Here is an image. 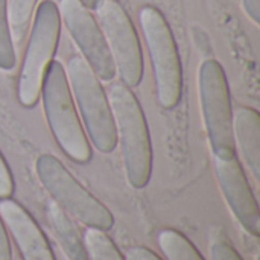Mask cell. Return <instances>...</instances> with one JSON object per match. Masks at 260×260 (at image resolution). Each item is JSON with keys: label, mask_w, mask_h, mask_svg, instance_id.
<instances>
[{"label": "cell", "mask_w": 260, "mask_h": 260, "mask_svg": "<svg viewBox=\"0 0 260 260\" xmlns=\"http://www.w3.org/2000/svg\"><path fill=\"white\" fill-rule=\"evenodd\" d=\"M37 5L38 0H8L9 24L18 41L24 37Z\"/></svg>", "instance_id": "e0dca14e"}, {"label": "cell", "mask_w": 260, "mask_h": 260, "mask_svg": "<svg viewBox=\"0 0 260 260\" xmlns=\"http://www.w3.org/2000/svg\"><path fill=\"white\" fill-rule=\"evenodd\" d=\"M81 2H82V3H84V5H85L87 8H88V9H93V8L96 6V3H98L99 0H81Z\"/></svg>", "instance_id": "603a6c76"}, {"label": "cell", "mask_w": 260, "mask_h": 260, "mask_svg": "<svg viewBox=\"0 0 260 260\" xmlns=\"http://www.w3.org/2000/svg\"><path fill=\"white\" fill-rule=\"evenodd\" d=\"M35 172L53 203L70 218L90 229H99L102 232L113 229L114 218L111 212L78 183L55 155L41 154L35 161Z\"/></svg>", "instance_id": "8992f818"}, {"label": "cell", "mask_w": 260, "mask_h": 260, "mask_svg": "<svg viewBox=\"0 0 260 260\" xmlns=\"http://www.w3.org/2000/svg\"><path fill=\"white\" fill-rule=\"evenodd\" d=\"M64 70L87 139L99 152H113L117 146L116 128L108 96L101 79L81 55L70 56Z\"/></svg>", "instance_id": "3957f363"}, {"label": "cell", "mask_w": 260, "mask_h": 260, "mask_svg": "<svg viewBox=\"0 0 260 260\" xmlns=\"http://www.w3.org/2000/svg\"><path fill=\"white\" fill-rule=\"evenodd\" d=\"M213 165L219 189L233 216L248 235H251L253 238H259V204L241 161L236 155L230 158L213 157Z\"/></svg>", "instance_id": "30bf717a"}, {"label": "cell", "mask_w": 260, "mask_h": 260, "mask_svg": "<svg viewBox=\"0 0 260 260\" xmlns=\"http://www.w3.org/2000/svg\"><path fill=\"white\" fill-rule=\"evenodd\" d=\"M0 260H12L9 238H8L6 227H5L2 218H0Z\"/></svg>", "instance_id": "44dd1931"}, {"label": "cell", "mask_w": 260, "mask_h": 260, "mask_svg": "<svg viewBox=\"0 0 260 260\" xmlns=\"http://www.w3.org/2000/svg\"><path fill=\"white\" fill-rule=\"evenodd\" d=\"M93 9L110 49L116 75L126 87H137L143 79L145 64L133 20L119 0H99Z\"/></svg>", "instance_id": "ba28073f"}, {"label": "cell", "mask_w": 260, "mask_h": 260, "mask_svg": "<svg viewBox=\"0 0 260 260\" xmlns=\"http://www.w3.org/2000/svg\"><path fill=\"white\" fill-rule=\"evenodd\" d=\"M56 6L61 23L81 50V56L101 81H111L116 67L96 17L81 0H59Z\"/></svg>", "instance_id": "9c48e42d"}, {"label": "cell", "mask_w": 260, "mask_h": 260, "mask_svg": "<svg viewBox=\"0 0 260 260\" xmlns=\"http://www.w3.org/2000/svg\"><path fill=\"white\" fill-rule=\"evenodd\" d=\"M233 142L256 183L260 180V116L257 110L238 107L233 110Z\"/></svg>", "instance_id": "7c38bea8"}, {"label": "cell", "mask_w": 260, "mask_h": 260, "mask_svg": "<svg viewBox=\"0 0 260 260\" xmlns=\"http://www.w3.org/2000/svg\"><path fill=\"white\" fill-rule=\"evenodd\" d=\"M209 254L212 260H242L239 253L224 239H215L210 242Z\"/></svg>", "instance_id": "ac0fdd59"}, {"label": "cell", "mask_w": 260, "mask_h": 260, "mask_svg": "<svg viewBox=\"0 0 260 260\" xmlns=\"http://www.w3.org/2000/svg\"><path fill=\"white\" fill-rule=\"evenodd\" d=\"M59 34L61 18L56 3L53 0L38 2L17 81V99L24 108H34L40 101L43 79L56 53Z\"/></svg>", "instance_id": "277c9868"}, {"label": "cell", "mask_w": 260, "mask_h": 260, "mask_svg": "<svg viewBox=\"0 0 260 260\" xmlns=\"http://www.w3.org/2000/svg\"><path fill=\"white\" fill-rule=\"evenodd\" d=\"M242 8L247 17L259 26L260 23V0H242Z\"/></svg>", "instance_id": "7402d4cb"}, {"label": "cell", "mask_w": 260, "mask_h": 260, "mask_svg": "<svg viewBox=\"0 0 260 260\" xmlns=\"http://www.w3.org/2000/svg\"><path fill=\"white\" fill-rule=\"evenodd\" d=\"M0 218L23 260H55L50 244L29 212L11 198L0 200Z\"/></svg>", "instance_id": "8fae6325"}, {"label": "cell", "mask_w": 260, "mask_h": 260, "mask_svg": "<svg viewBox=\"0 0 260 260\" xmlns=\"http://www.w3.org/2000/svg\"><path fill=\"white\" fill-rule=\"evenodd\" d=\"M198 93L204 128L213 157L236 155L233 142V107L225 70L216 59H206L198 72Z\"/></svg>", "instance_id": "52a82bcc"}, {"label": "cell", "mask_w": 260, "mask_h": 260, "mask_svg": "<svg viewBox=\"0 0 260 260\" xmlns=\"http://www.w3.org/2000/svg\"><path fill=\"white\" fill-rule=\"evenodd\" d=\"M15 47L9 24L8 0H0V69L12 70L15 67Z\"/></svg>", "instance_id": "2e32d148"}, {"label": "cell", "mask_w": 260, "mask_h": 260, "mask_svg": "<svg viewBox=\"0 0 260 260\" xmlns=\"http://www.w3.org/2000/svg\"><path fill=\"white\" fill-rule=\"evenodd\" d=\"M40 98L49 129L59 149L76 163L91 160V146L82 128L70 87L67 82L64 66L52 61L46 70Z\"/></svg>", "instance_id": "7a4b0ae2"}, {"label": "cell", "mask_w": 260, "mask_h": 260, "mask_svg": "<svg viewBox=\"0 0 260 260\" xmlns=\"http://www.w3.org/2000/svg\"><path fill=\"white\" fill-rule=\"evenodd\" d=\"M46 219L67 260H90L84 245V238L73 219L53 201L46 207Z\"/></svg>", "instance_id": "4fadbf2b"}, {"label": "cell", "mask_w": 260, "mask_h": 260, "mask_svg": "<svg viewBox=\"0 0 260 260\" xmlns=\"http://www.w3.org/2000/svg\"><path fill=\"white\" fill-rule=\"evenodd\" d=\"M139 20L152 64L157 104L165 110H172L183 96V67L174 34L155 6H142Z\"/></svg>", "instance_id": "5b68a950"}, {"label": "cell", "mask_w": 260, "mask_h": 260, "mask_svg": "<svg viewBox=\"0 0 260 260\" xmlns=\"http://www.w3.org/2000/svg\"><path fill=\"white\" fill-rule=\"evenodd\" d=\"M12 193H14V178L6 160L0 154V200L11 198Z\"/></svg>", "instance_id": "d6986e66"}, {"label": "cell", "mask_w": 260, "mask_h": 260, "mask_svg": "<svg viewBox=\"0 0 260 260\" xmlns=\"http://www.w3.org/2000/svg\"><path fill=\"white\" fill-rule=\"evenodd\" d=\"M116 139L120 145L126 180L134 189H143L152 172V145L145 113L129 87L113 82L107 90Z\"/></svg>", "instance_id": "6da1fadb"}, {"label": "cell", "mask_w": 260, "mask_h": 260, "mask_svg": "<svg viewBox=\"0 0 260 260\" xmlns=\"http://www.w3.org/2000/svg\"><path fill=\"white\" fill-rule=\"evenodd\" d=\"M125 260H163L160 256H157L152 250L142 247V245H136V247H129L125 253Z\"/></svg>", "instance_id": "ffe728a7"}, {"label": "cell", "mask_w": 260, "mask_h": 260, "mask_svg": "<svg viewBox=\"0 0 260 260\" xmlns=\"http://www.w3.org/2000/svg\"><path fill=\"white\" fill-rule=\"evenodd\" d=\"M82 238L90 260H125L107 232L87 227Z\"/></svg>", "instance_id": "9a60e30c"}, {"label": "cell", "mask_w": 260, "mask_h": 260, "mask_svg": "<svg viewBox=\"0 0 260 260\" xmlns=\"http://www.w3.org/2000/svg\"><path fill=\"white\" fill-rule=\"evenodd\" d=\"M157 245L166 260H204L195 245L178 230L163 229L157 235Z\"/></svg>", "instance_id": "5bb4252c"}]
</instances>
